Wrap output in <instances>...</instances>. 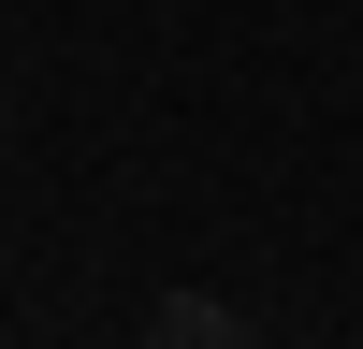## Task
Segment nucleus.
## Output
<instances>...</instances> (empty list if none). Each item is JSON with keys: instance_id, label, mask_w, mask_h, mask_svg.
Segmentation results:
<instances>
[{"instance_id": "obj_1", "label": "nucleus", "mask_w": 363, "mask_h": 349, "mask_svg": "<svg viewBox=\"0 0 363 349\" xmlns=\"http://www.w3.org/2000/svg\"><path fill=\"white\" fill-rule=\"evenodd\" d=\"M145 349H262V335L218 306V291H160V306H145Z\"/></svg>"}]
</instances>
